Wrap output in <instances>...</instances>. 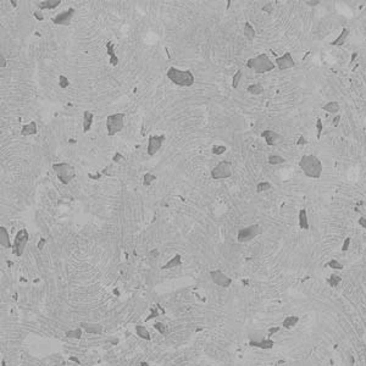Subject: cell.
I'll return each mask as SVG.
<instances>
[{
    "label": "cell",
    "mask_w": 366,
    "mask_h": 366,
    "mask_svg": "<svg viewBox=\"0 0 366 366\" xmlns=\"http://www.w3.org/2000/svg\"><path fill=\"white\" fill-rule=\"evenodd\" d=\"M303 172L311 178H320L322 173V164L319 157L315 155H304L299 162Z\"/></svg>",
    "instance_id": "obj_1"
},
{
    "label": "cell",
    "mask_w": 366,
    "mask_h": 366,
    "mask_svg": "<svg viewBox=\"0 0 366 366\" xmlns=\"http://www.w3.org/2000/svg\"><path fill=\"white\" fill-rule=\"evenodd\" d=\"M167 77L171 79V82L181 87H190L194 83V76L189 70L181 71L175 67H171L167 71Z\"/></svg>",
    "instance_id": "obj_2"
},
{
    "label": "cell",
    "mask_w": 366,
    "mask_h": 366,
    "mask_svg": "<svg viewBox=\"0 0 366 366\" xmlns=\"http://www.w3.org/2000/svg\"><path fill=\"white\" fill-rule=\"evenodd\" d=\"M247 66L249 69H253L256 73H265L275 69V64L270 60L266 54H260L256 57L249 59L247 61Z\"/></svg>",
    "instance_id": "obj_3"
},
{
    "label": "cell",
    "mask_w": 366,
    "mask_h": 366,
    "mask_svg": "<svg viewBox=\"0 0 366 366\" xmlns=\"http://www.w3.org/2000/svg\"><path fill=\"white\" fill-rule=\"evenodd\" d=\"M53 170L55 171V173L57 175V178L60 180V182L64 183V184H69L76 177V170H75V167L71 166L70 164H66V162L54 164L53 165Z\"/></svg>",
    "instance_id": "obj_4"
},
{
    "label": "cell",
    "mask_w": 366,
    "mask_h": 366,
    "mask_svg": "<svg viewBox=\"0 0 366 366\" xmlns=\"http://www.w3.org/2000/svg\"><path fill=\"white\" fill-rule=\"evenodd\" d=\"M123 117L125 115L122 113H113L108 116L106 118V127H108V133L109 136H113L117 132H120L123 128Z\"/></svg>",
    "instance_id": "obj_5"
},
{
    "label": "cell",
    "mask_w": 366,
    "mask_h": 366,
    "mask_svg": "<svg viewBox=\"0 0 366 366\" xmlns=\"http://www.w3.org/2000/svg\"><path fill=\"white\" fill-rule=\"evenodd\" d=\"M27 242H28V232H27V229H20L16 233V236H15L14 245H12V253L16 256H21L23 254V252H25V248H26Z\"/></svg>",
    "instance_id": "obj_6"
},
{
    "label": "cell",
    "mask_w": 366,
    "mask_h": 366,
    "mask_svg": "<svg viewBox=\"0 0 366 366\" xmlns=\"http://www.w3.org/2000/svg\"><path fill=\"white\" fill-rule=\"evenodd\" d=\"M261 232H262V228L259 225H252L249 227L242 228L238 232V242H240V243L249 242V240L254 239L256 236H259Z\"/></svg>",
    "instance_id": "obj_7"
},
{
    "label": "cell",
    "mask_w": 366,
    "mask_h": 366,
    "mask_svg": "<svg viewBox=\"0 0 366 366\" xmlns=\"http://www.w3.org/2000/svg\"><path fill=\"white\" fill-rule=\"evenodd\" d=\"M232 176V165L228 161H221L211 171V177L214 180L228 178Z\"/></svg>",
    "instance_id": "obj_8"
},
{
    "label": "cell",
    "mask_w": 366,
    "mask_h": 366,
    "mask_svg": "<svg viewBox=\"0 0 366 366\" xmlns=\"http://www.w3.org/2000/svg\"><path fill=\"white\" fill-rule=\"evenodd\" d=\"M210 276H211L212 281L214 283H216L217 286L220 287H224V288H227L229 287L231 284V278H228L224 272H221L220 270H214V271H210Z\"/></svg>",
    "instance_id": "obj_9"
},
{
    "label": "cell",
    "mask_w": 366,
    "mask_h": 366,
    "mask_svg": "<svg viewBox=\"0 0 366 366\" xmlns=\"http://www.w3.org/2000/svg\"><path fill=\"white\" fill-rule=\"evenodd\" d=\"M75 15V9L73 7H70L69 10H66L65 12H61V14L56 15L55 17H53V22L55 25H64V26H67L70 25L71 20Z\"/></svg>",
    "instance_id": "obj_10"
},
{
    "label": "cell",
    "mask_w": 366,
    "mask_h": 366,
    "mask_svg": "<svg viewBox=\"0 0 366 366\" xmlns=\"http://www.w3.org/2000/svg\"><path fill=\"white\" fill-rule=\"evenodd\" d=\"M164 141H165V136H152L148 143V154L154 155L161 148Z\"/></svg>",
    "instance_id": "obj_11"
},
{
    "label": "cell",
    "mask_w": 366,
    "mask_h": 366,
    "mask_svg": "<svg viewBox=\"0 0 366 366\" xmlns=\"http://www.w3.org/2000/svg\"><path fill=\"white\" fill-rule=\"evenodd\" d=\"M276 64L278 66V69L281 71L287 70V69H292L296 66V62L293 60V57L291 55V53H286L283 56H280L276 59Z\"/></svg>",
    "instance_id": "obj_12"
},
{
    "label": "cell",
    "mask_w": 366,
    "mask_h": 366,
    "mask_svg": "<svg viewBox=\"0 0 366 366\" xmlns=\"http://www.w3.org/2000/svg\"><path fill=\"white\" fill-rule=\"evenodd\" d=\"M261 137L265 138V141H266V143H267L268 145H276V144H278V143H282L283 139H284L281 134H278L277 132H273V131H271V129L264 131V132L261 133Z\"/></svg>",
    "instance_id": "obj_13"
},
{
    "label": "cell",
    "mask_w": 366,
    "mask_h": 366,
    "mask_svg": "<svg viewBox=\"0 0 366 366\" xmlns=\"http://www.w3.org/2000/svg\"><path fill=\"white\" fill-rule=\"evenodd\" d=\"M249 345L266 350V349H272L273 348L275 342L271 338H264V339H260V340H249Z\"/></svg>",
    "instance_id": "obj_14"
},
{
    "label": "cell",
    "mask_w": 366,
    "mask_h": 366,
    "mask_svg": "<svg viewBox=\"0 0 366 366\" xmlns=\"http://www.w3.org/2000/svg\"><path fill=\"white\" fill-rule=\"evenodd\" d=\"M81 327L84 330L88 333H93V335H100L103 332V327L101 325L98 324H88V322H82Z\"/></svg>",
    "instance_id": "obj_15"
},
{
    "label": "cell",
    "mask_w": 366,
    "mask_h": 366,
    "mask_svg": "<svg viewBox=\"0 0 366 366\" xmlns=\"http://www.w3.org/2000/svg\"><path fill=\"white\" fill-rule=\"evenodd\" d=\"M299 316H296V315H291V316H287L283 321H282V327L283 328H286V330H291V328H293L294 326H296L298 322H299Z\"/></svg>",
    "instance_id": "obj_16"
},
{
    "label": "cell",
    "mask_w": 366,
    "mask_h": 366,
    "mask_svg": "<svg viewBox=\"0 0 366 366\" xmlns=\"http://www.w3.org/2000/svg\"><path fill=\"white\" fill-rule=\"evenodd\" d=\"M298 224L300 229H309V222H308V214L305 209H301L299 211V216H298Z\"/></svg>",
    "instance_id": "obj_17"
},
{
    "label": "cell",
    "mask_w": 366,
    "mask_h": 366,
    "mask_svg": "<svg viewBox=\"0 0 366 366\" xmlns=\"http://www.w3.org/2000/svg\"><path fill=\"white\" fill-rule=\"evenodd\" d=\"M182 264V260H181V255L180 254H177V255H175L171 260H169L164 266H162V270H169V268H173V267H177V266H180Z\"/></svg>",
    "instance_id": "obj_18"
},
{
    "label": "cell",
    "mask_w": 366,
    "mask_h": 366,
    "mask_svg": "<svg viewBox=\"0 0 366 366\" xmlns=\"http://www.w3.org/2000/svg\"><path fill=\"white\" fill-rule=\"evenodd\" d=\"M93 117L94 115L90 111H84L83 113V132H88L92 127V123H93Z\"/></svg>",
    "instance_id": "obj_19"
},
{
    "label": "cell",
    "mask_w": 366,
    "mask_h": 366,
    "mask_svg": "<svg viewBox=\"0 0 366 366\" xmlns=\"http://www.w3.org/2000/svg\"><path fill=\"white\" fill-rule=\"evenodd\" d=\"M0 244L1 247L4 248H10L11 244H10V239H9V234H7V231L5 227H0Z\"/></svg>",
    "instance_id": "obj_20"
},
{
    "label": "cell",
    "mask_w": 366,
    "mask_h": 366,
    "mask_svg": "<svg viewBox=\"0 0 366 366\" xmlns=\"http://www.w3.org/2000/svg\"><path fill=\"white\" fill-rule=\"evenodd\" d=\"M37 133V123L34 121L29 122L28 125L22 127L21 129V134L22 136H31V134H36Z\"/></svg>",
    "instance_id": "obj_21"
},
{
    "label": "cell",
    "mask_w": 366,
    "mask_h": 366,
    "mask_svg": "<svg viewBox=\"0 0 366 366\" xmlns=\"http://www.w3.org/2000/svg\"><path fill=\"white\" fill-rule=\"evenodd\" d=\"M348 36H349V29L343 28L342 29V33L339 34V37H338L337 39H335L333 42H331L330 44H331V45H343V44L345 43V41H347Z\"/></svg>",
    "instance_id": "obj_22"
},
{
    "label": "cell",
    "mask_w": 366,
    "mask_h": 366,
    "mask_svg": "<svg viewBox=\"0 0 366 366\" xmlns=\"http://www.w3.org/2000/svg\"><path fill=\"white\" fill-rule=\"evenodd\" d=\"M106 49H108V54L110 55V64L113 65V66H116L117 64H118V59H117V56L115 55V51H113V42H109L108 44H106Z\"/></svg>",
    "instance_id": "obj_23"
},
{
    "label": "cell",
    "mask_w": 366,
    "mask_h": 366,
    "mask_svg": "<svg viewBox=\"0 0 366 366\" xmlns=\"http://www.w3.org/2000/svg\"><path fill=\"white\" fill-rule=\"evenodd\" d=\"M61 4V0H45V1H42L39 2V9H54L56 7L57 5Z\"/></svg>",
    "instance_id": "obj_24"
},
{
    "label": "cell",
    "mask_w": 366,
    "mask_h": 366,
    "mask_svg": "<svg viewBox=\"0 0 366 366\" xmlns=\"http://www.w3.org/2000/svg\"><path fill=\"white\" fill-rule=\"evenodd\" d=\"M322 109L330 113H337L339 111V104L337 101H331V103H327L326 105H324Z\"/></svg>",
    "instance_id": "obj_25"
},
{
    "label": "cell",
    "mask_w": 366,
    "mask_h": 366,
    "mask_svg": "<svg viewBox=\"0 0 366 366\" xmlns=\"http://www.w3.org/2000/svg\"><path fill=\"white\" fill-rule=\"evenodd\" d=\"M248 93L250 94H254V95H259V94H262L264 93V87L260 84V83H254V84L249 85L247 88Z\"/></svg>",
    "instance_id": "obj_26"
},
{
    "label": "cell",
    "mask_w": 366,
    "mask_h": 366,
    "mask_svg": "<svg viewBox=\"0 0 366 366\" xmlns=\"http://www.w3.org/2000/svg\"><path fill=\"white\" fill-rule=\"evenodd\" d=\"M326 282H327V284H328L331 288H336V287L339 286V283L342 282V278H340V276H338V275H336V273H332V275L330 276V278L326 280Z\"/></svg>",
    "instance_id": "obj_27"
},
{
    "label": "cell",
    "mask_w": 366,
    "mask_h": 366,
    "mask_svg": "<svg viewBox=\"0 0 366 366\" xmlns=\"http://www.w3.org/2000/svg\"><path fill=\"white\" fill-rule=\"evenodd\" d=\"M244 36H245L249 41H253L254 38H255V31H254L253 26H252L249 22H247L245 26H244Z\"/></svg>",
    "instance_id": "obj_28"
},
{
    "label": "cell",
    "mask_w": 366,
    "mask_h": 366,
    "mask_svg": "<svg viewBox=\"0 0 366 366\" xmlns=\"http://www.w3.org/2000/svg\"><path fill=\"white\" fill-rule=\"evenodd\" d=\"M136 331H137V335H138L141 338L145 339V340H150V335H149V332H148V330H147L145 327H143V326H137V327H136Z\"/></svg>",
    "instance_id": "obj_29"
},
{
    "label": "cell",
    "mask_w": 366,
    "mask_h": 366,
    "mask_svg": "<svg viewBox=\"0 0 366 366\" xmlns=\"http://www.w3.org/2000/svg\"><path fill=\"white\" fill-rule=\"evenodd\" d=\"M332 268V270H343L344 268V266H343V264L342 262H339L338 260H336V259H332V260H330L327 264H326V267Z\"/></svg>",
    "instance_id": "obj_30"
},
{
    "label": "cell",
    "mask_w": 366,
    "mask_h": 366,
    "mask_svg": "<svg viewBox=\"0 0 366 366\" xmlns=\"http://www.w3.org/2000/svg\"><path fill=\"white\" fill-rule=\"evenodd\" d=\"M286 160H284V157H282V156H278V155H270L268 156V162L271 164V165H278V164H283Z\"/></svg>",
    "instance_id": "obj_31"
},
{
    "label": "cell",
    "mask_w": 366,
    "mask_h": 366,
    "mask_svg": "<svg viewBox=\"0 0 366 366\" xmlns=\"http://www.w3.org/2000/svg\"><path fill=\"white\" fill-rule=\"evenodd\" d=\"M82 336V328H77V330H72V331H67L66 332V337L69 338H81Z\"/></svg>",
    "instance_id": "obj_32"
},
{
    "label": "cell",
    "mask_w": 366,
    "mask_h": 366,
    "mask_svg": "<svg viewBox=\"0 0 366 366\" xmlns=\"http://www.w3.org/2000/svg\"><path fill=\"white\" fill-rule=\"evenodd\" d=\"M156 180V176H154V175H152L150 172H147L145 175H144V185H150L152 184V182L153 181H155Z\"/></svg>",
    "instance_id": "obj_33"
},
{
    "label": "cell",
    "mask_w": 366,
    "mask_h": 366,
    "mask_svg": "<svg viewBox=\"0 0 366 366\" xmlns=\"http://www.w3.org/2000/svg\"><path fill=\"white\" fill-rule=\"evenodd\" d=\"M226 150H227V148H226L225 145H214L212 147V153L215 155L224 154Z\"/></svg>",
    "instance_id": "obj_34"
},
{
    "label": "cell",
    "mask_w": 366,
    "mask_h": 366,
    "mask_svg": "<svg viewBox=\"0 0 366 366\" xmlns=\"http://www.w3.org/2000/svg\"><path fill=\"white\" fill-rule=\"evenodd\" d=\"M270 188H271V184L268 182H260L256 185V190L258 192H265V190H268Z\"/></svg>",
    "instance_id": "obj_35"
},
{
    "label": "cell",
    "mask_w": 366,
    "mask_h": 366,
    "mask_svg": "<svg viewBox=\"0 0 366 366\" xmlns=\"http://www.w3.org/2000/svg\"><path fill=\"white\" fill-rule=\"evenodd\" d=\"M240 78H242V72H240V71H237V72L234 73V76H233V79H232V83H233L232 85H233V88H237V87H238Z\"/></svg>",
    "instance_id": "obj_36"
},
{
    "label": "cell",
    "mask_w": 366,
    "mask_h": 366,
    "mask_svg": "<svg viewBox=\"0 0 366 366\" xmlns=\"http://www.w3.org/2000/svg\"><path fill=\"white\" fill-rule=\"evenodd\" d=\"M322 128H324V125H322V121H321V118H317V121H316V129H317V139H320V138H321Z\"/></svg>",
    "instance_id": "obj_37"
},
{
    "label": "cell",
    "mask_w": 366,
    "mask_h": 366,
    "mask_svg": "<svg viewBox=\"0 0 366 366\" xmlns=\"http://www.w3.org/2000/svg\"><path fill=\"white\" fill-rule=\"evenodd\" d=\"M59 82H60V87H61V88H67V87L70 85L69 79H67L65 76H62V75L59 77Z\"/></svg>",
    "instance_id": "obj_38"
},
{
    "label": "cell",
    "mask_w": 366,
    "mask_h": 366,
    "mask_svg": "<svg viewBox=\"0 0 366 366\" xmlns=\"http://www.w3.org/2000/svg\"><path fill=\"white\" fill-rule=\"evenodd\" d=\"M154 327L161 333V335H165L166 333V327H165V325L161 324V322H156V324L154 325Z\"/></svg>",
    "instance_id": "obj_39"
},
{
    "label": "cell",
    "mask_w": 366,
    "mask_h": 366,
    "mask_svg": "<svg viewBox=\"0 0 366 366\" xmlns=\"http://www.w3.org/2000/svg\"><path fill=\"white\" fill-rule=\"evenodd\" d=\"M280 330H281V327H278V326H275V327H270L267 331V336L268 338L272 337L275 333H277V332H280Z\"/></svg>",
    "instance_id": "obj_40"
},
{
    "label": "cell",
    "mask_w": 366,
    "mask_h": 366,
    "mask_svg": "<svg viewBox=\"0 0 366 366\" xmlns=\"http://www.w3.org/2000/svg\"><path fill=\"white\" fill-rule=\"evenodd\" d=\"M350 242H352V239L348 237V238H345L344 239V242H343V245H342V252H347L348 249H349V245H350Z\"/></svg>",
    "instance_id": "obj_41"
},
{
    "label": "cell",
    "mask_w": 366,
    "mask_h": 366,
    "mask_svg": "<svg viewBox=\"0 0 366 366\" xmlns=\"http://www.w3.org/2000/svg\"><path fill=\"white\" fill-rule=\"evenodd\" d=\"M122 160H123V156L120 154V153H116V154L113 155V161H115V162H120V161H122Z\"/></svg>",
    "instance_id": "obj_42"
},
{
    "label": "cell",
    "mask_w": 366,
    "mask_h": 366,
    "mask_svg": "<svg viewBox=\"0 0 366 366\" xmlns=\"http://www.w3.org/2000/svg\"><path fill=\"white\" fill-rule=\"evenodd\" d=\"M262 10H264V11H266V12H268V14H271V12H272V10H273V7H272V5H271V4H265V5L262 6Z\"/></svg>",
    "instance_id": "obj_43"
},
{
    "label": "cell",
    "mask_w": 366,
    "mask_h": 366,
    "mask_svg": "<svg viewBox=\"0 0 366 366\" xmlns=\"http://www.w3.org/2000/svg\"><path fill=\"white\" fill-rule=\"evenodd\" d=\"M308 142H306V139H305V137L304 136H300L299 138H298V142H296V144L298 145H305Z\"/></svg>",
    "instance_id": "obj_44"
},
{
    "label": "cell",
    "mask_w": 366,
    "mask_h": 366,
    "mask_svg": "<svg viewBox=\"0 0 366 366\" xmlns=\"http://www.w3.org/2000/svg\"><path fill=\"white\" fill-rule=\"evenodd\" d=\"M305 4L310 5V6H315V5H319L320 4V0H306Z\"/></svg>",
    "instance_id": "obj_45"
},
{
    "label": "cell",
    "mask_w": 366,
    "mask_h": 366,
    "mask_svg": "<svg viewBox=\"0 0 366 366\" xmlns=\"http://www.w3.org/2000/svg\"><path fill=\"white\" fill-rule=\"evenodd\" d=\"M359 225L361 226V227H364L366 229V219L365 217H360L359 219Z\"/></svg>",
    "instance_id": "obj_46"
},
{
    "label": "cell",
    "mask_w": 366,
    "mask_h": 366,
    "mask_svg": "<svg viewBox=\"0 0 366 366\" xmlns=\"http://www.w3.org/2000/svg\"><path fill=\"white\" fill-rule=\"evenodd\" d=\"M339 121H340V115H337L335 118H333V121H332V123H333V126H338V123H339Z\"/></svg>",
    "instance_id": "obj_47"
},
{
    "label": "cell",
    "mask_w": 366,
    "mask_h": 366,
    "mask_svg": "<svg viewBox=\"0 0 366 366\" xmlns=\"http://www.w3.org/2000/svg\"><path fill=\"white\" fill-rule=\"evenodd\" d=\"M34 17H37V18H38L39 21H42L43 18H44V17L42 16V14H41L39 11H36V12H34Z\"/></svg>",
    "instance_id": "obj_48"
},
{
    "label": "cell",
    "mask_w": 366,
    "mask_h": 366,
    "mask_svg": "<svg viewBox=\"0 0 366 366\" xmlns=\"http://www.w3.org/2000/svg\"><path fill=\"white\" fill-rule=\"evenodd\" d=\"M44 244H45V239H44V238H42V239H41V242L38 243V249H43V245H44Z\"/></svg>",
    "instance_id": "obj_49"
},
{
    "label": "cell",
    "mask_w": 366,
    "mask_h": 366,
    "mask_svg": "<svg viewBox=\"0 0 366 366\" xmlns=\"http://www.w3.org/2000/svg\"><path fill=\"white\" fill-rule=\"evenodd\" d=\"M356 56H358V53H353L352 57H350V64H353V62H354V60L356 59Z\"/></svg>",
    "instance_id": "obj_50"
},
{
    "label": "cell",
    "mask_w": 366,
    "mask_h": 366,
    "mask_svg": "<svg viewBox=\"0 0 366 366\" xmlns=\"http://www.w3.org/2000/svg\"><path fill=\"white\" fill-rule=\"evenodd\" d=\"M0 60H1V64H0V66H1V67H4L6 64H5V61H4V56H2V55L0 56Z\"/></svg>",
    "instance_id": "obj_51"
},
{
    "label": "cell",
    "mask_w": 366,
    "mask_h": 366,
    "mask_svg": "<svg viewBox=\"0 0 366 366\" xmlns=\"http://www.w3.org/2000/svg\"><path fill=\"white\" fill-rule=\"evenodd\" d=\"M70 360H72V361H76V363H78L79 364V361H78V359H76V358H73V356H71Z\"/></svg>",
    "instance_id": "obj_52"
},
{
    "label": "cell",
    "mask_w": 366,
    "mask_h": 366,
    "mask_svg": "<svg viewBox=\"0 0 366 366\" xmlns=\"http://www.w3.org/2000/svg\"><path fill=\"white\" fill-rule=\"evenodd\" d=\"M141 366H149L145 361H143V363H141Z\"/></svg>",
    "instance_id": "obj_53"
},
{
    "label": "cell",
    "mask_w": 366,
    "mask_h": 366,
    "mask_svg": "<svg viewBox=\"0 0 366 366\" xmlns=\"http://www.w3.org/2000/svg\"><path fill=\"white\" fill-rule=\"evenodd\" d=\"M2 366H5V364H4V363H2Z\"/></svg>",
    "instance_id": "obj_54"
}]
</instances>
